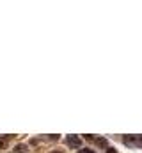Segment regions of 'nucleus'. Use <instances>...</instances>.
<instances>
[{
	"mask_svg": "<svg viewBox=\"0 0 142 153\" xmlns=\"http://www.w3.org/2000/svg\"><path fill=\"white\" fill-rule=\"evenodd\" d=\"M124 143L128 146H142V135H124Z\"/></svg>",
	"mask_w": 142,
	"mask_h": 153,
	"instance_id": "nucleus-1",
	"label": "nucleus"
},
{
	"mask_svg": "<svg viewBox=\"0 0 142 153\" xmlns=\"http://www.w3.org/2000/svg\"><path fill=\"white\" fill-rule=\"evenodd\" d=\"M66 143H68V146H70V148L76 150V148H80L82 139H80V135H68V137H66Z\"/></svg>",
	"mask_w": 142,
	"mask_h": 153,
	"instance_id": "nucleus-2",
	"label": "nucleus"
},
{
	"mask_svg": "<svg viewBox=\"0 0 142 153\" xmlns=\"http://www.w3.org/2000/svg\"><path fill=\"white\" fill-rule=\"evenodd\" d=\"M85 139H87V141H94V143H96L98 146H103V148H108V143H106L105 139H101V137H98V139H96V137H92V135H87Z\"/></svg>",
	"mask_w": 142,
	"mask_h": 153,
	"instance_id": "nucleus-3",
	"label": "nucleus"
},
{
	"mask_svg": "<svg viewBox=\"0 0 142 153\" xmlns=\"http://www.w3.org/2000/svg\"><path fill=\"white\" fill-rule=\"evenodd\" d=\"M7 141H9V135L7 137H0V150H4L7 146Z\"/></svg>",
	"mask_w": 142,
	"mask_h": 153,
	"instance_id": "nucleus-4",
	"label": "nucleus"
},
{
	"mask_svg": "<svg viewBox=\"0 0 142 153\" xmlns=\"http://www.w3.org/2000/svg\"><path fill=\"white\" fill-rule=\"evenodd\" d=\"M16 152H27V146L25 144H18L16 146Z\"/></svg>",
	"mask_w": 142,
	"mask_h": 153,
	"instance_id": "nucleus-5",
	"label": "nucleus"
},
{
	"mask_svg": "<svg viewBox=\"0 0 142 153\" xmlns=\"http://www.w3.org/2000/svg\"><path fill=\"white\" fill-rule=\"evenodd\" d=\"M78 153H96L94 150H80Z\"/></svg>",
	"mask_w": 142,
	"mask_h": 153,
	"instance_id": "nucleus-6",
	"label": "nucleus"
},
{
	"mask_svg": "<svg viewBox=\"0 0 142 153\" xmlns=\"http://www.w3.org/2000/svg\"><path fill=\"white\" fill-rule=\"evenodd\" d=\"M106 153H117L114 148H106Z\"/></svg>",
	"mask_w": 142,
	"mask_h": 153,
	"instance_id": "nucleus-7",
	"label": "nucleus"
},
{
	"mask_svg": "<svg viewBox=\"0 0 142 153\" xmlns=\"http://www.w3.org/2000/svg\"><path fill=\"white\" fill-rule=\"evenodd\" d=\"M50 153H62V152H59V150H55V152H50Z\"/></svg>",
	"mask_w": 142,
	"mask_h": 153,
	"instance_id": "nucleus-8",
	"label": "nucleus"
}]
</instances>
